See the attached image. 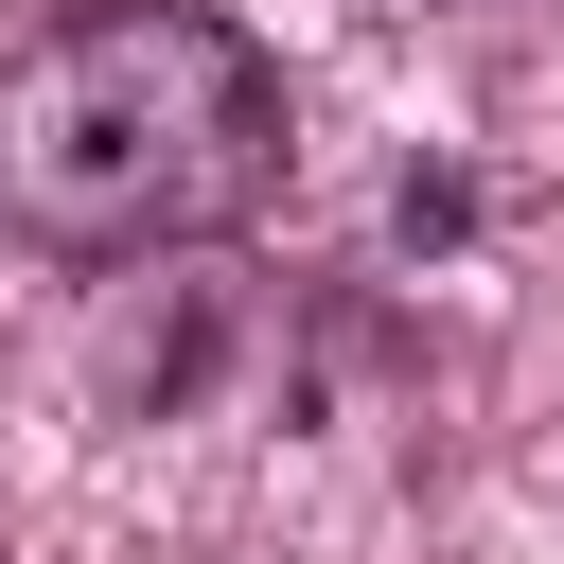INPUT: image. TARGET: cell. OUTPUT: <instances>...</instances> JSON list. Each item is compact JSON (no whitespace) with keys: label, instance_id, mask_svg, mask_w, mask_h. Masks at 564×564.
I'll return each mask as SVG.
<instances>
[{"label":"cell","instance_id":"1","mask_svg":"<svg viewBox=\"0 0 564 564\" xmlns=\"http://www.w3.org/2000/svg\"><path fill=\"white\" fill-rule=\"evenodd\" d=\"M282 159V53L212 0H53L0 53V247L35 264L229 247L264 229Z\"/></svg>","mask_w":564,"mask_h":564}]
</instances>
